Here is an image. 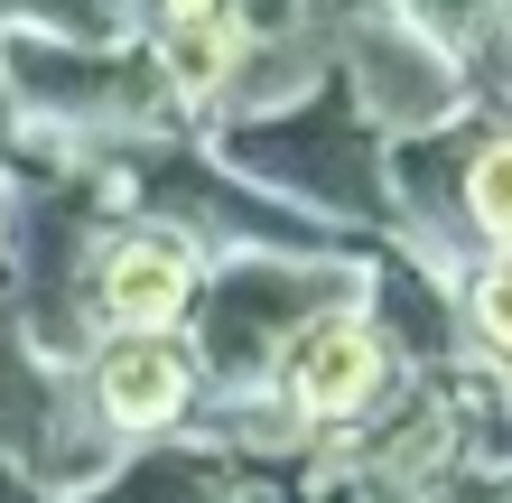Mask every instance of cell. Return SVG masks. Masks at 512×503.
<instances>
[{
  "instance_id": "obj_1",
  "label": "cell",
  "mask_w": 512,
  "mask_h": 503,
  "mask_svg": "<svg viewBox=\"0 0 512 503\" xmlns=\"http://www.w3.org/2000/svg\"><path fill=\"white\" fill-rule=\"evenodd\" d=\"M196 280H205V261L187 233L140 224V233H112L103 261L84 271V308L103 317V336H168L196 308Z\"/></svg>"
},
{
  "instance_id": "obj_2",
  "label": "cell",
  "mask_w": 512,
  "mask_h": 503,
  "mask_svg": "<svg viewBox=\"0 0 512 503\" xmlns=\"http://www.w3.org/2000/svg\"><path fill=\"white\" fill-rule=\"evenodd\" d=\"M391 382V354H382V327L354 308H326L308 317L289 345H280V401L298 410V420H354V410H373Z\"/></svg>"
},
{
  "instance_id": "obj_3",
  "label": "cell",
  "mask_w": 512,
  "mask_h": 503,
  "mask_svg": "<svg viewBox=\"0 0 512 503\" xmlns=\"http://www.w3.org/2000/svg\"><path fill=\"white\" fill-rule=\"evenodd\" d=\"M196 401V354L177 336H103L94 345V410L112 429H168Z\"/></svg>"
},
{
  "instance_id": "obj_4",
  "label": "cell",
  "mask_w": 512,
  "mask_h": 503,
  "mask_svg": "<svg viewBox=\"0 0 512 503\" xmlns=\"http://www.w3.org/2000/svg\"><path fill=\"white\" fill-rule=\"evenodd\" d=\"M243 19L233 10H215V19H177L168 28V75H177V94L187 103H205V94H224L233 84V66H243Z\"/></svg>"
},
{
  "instance_id": "obj_5",
  "label": "cell",
  "mask_w": 512,
  "mask_h": 503,
  "mask_svg": "<svg viewBox=\"0 0 512 503\" xmlns=\"http://www.w3.org/2000/svg\"><path fill=\"white\" fill-rule=\"evenodd\" d=\"M466 224L485 233L494 252H512V131H494L485 150L466 159Z\"/></svg>"
},
{
  "instance_id": "obj_6",
  "label": "cell",
  "mask_w": 512,
  "mask_h": 503,
  "mask_svg": "<svg viewBox=\"0 0 512 503\" xmlns=\"http://www.w3.org/2000/svg\"><path fill=\"white\" fill-rule=\"evenodd\" d=\"M466 308H475V336L512 354V252H494L485 271H475V289H466Z\"/></svg>"
},
{
  "instance_id": "obj_7",
  "label": "cell",
  "mask_w": 512,
  "mask_h": 503,
  "mask_svg": "<svg viewBox=\"0 0 512 503\" xmlns=\"http://www.w3.org/2000/svg\"><path fill=\"white\" fill-rule=\"evenodd\" d=\"M215 10H224V0H159V19H168V28H177V19H215Z\"/></svg>"
},
{
  "instance_id": "obj_8",
  "label": "cell",
  "mask_w": 512,
  "mask_h": 503,
  "mask_svg": "<svg viewBox=\"0 0 512 503\" xmlns=\"http://www.w3.org/2000/svg\"><path fill=\"white\" fill-rule=\"evenodd\" d=\"M0 243H10V215H0Z\"/></svg>"
}]
</instances>
